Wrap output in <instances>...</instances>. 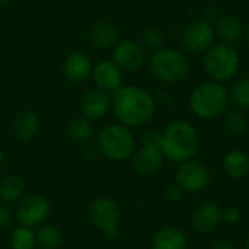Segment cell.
I'll return each mask as SVG.
<instances>
[{
  "label": "cell",
  "mask_w": 249,
  "mask_h": 249,
  "mask_svg": "<svg viewBox=\"0 0 249 249\" xmlns=\"http://www.w3.org/2000/svg\"><path fill=\"white\" fill-rule=\"evenodd\" d=\"M92 77L98 89L112 93L123 86V70L112 60H102L93 66Z\"/></svg>",
  "instance_id": "15"
},
{
  "label": "cell",
  "mask_w": 249,
  "mask_h": 249,
  "mask_svg": "<svg viewBox=\"0 0 249 249\" xmlns=\"http://www.w3.org/2000/svg\"><path fill=\"white\" fill-rule=\"evenodd\" d=\"M212 249H236L233 242L229 238H217L213 244H212Z\"/></svg>",
  "instance_id": "33"
},
{
  "label": "cell",
  "mask_w": 249,
  "mask_h": 249,
  "mask_svg": "<svg viewBox=\"0 0 249 249\" xmlns=\"http://www.w3.org/2000/svg\"><path fill=\"white\" fill-rule=\"evenodd\" d=\"M36 247L41 249H60L64 242V235L55 225L44 223L38 226L36 232Z\"/></svg>",
  "instance_id": "24"
},
{
  "label": "cell",
  "mask_w": 249,
  "mask_h": 249,
  "mask_svg": "<svg viewBox=\"0 0 249 249\" xmlns=\"http://www.w3.org/2000/svg\"><path fill=\"white\" fill-rule=\"evenodd\" d=\"M152 249H187V235L177 228H162L159 229L150 242Z\"/></svg>",
  "instance_id": "19"
},
{
  "label": "cell",
  "mask_w": 249,
  "mask_h": 249,
  "mask_svg": "<svg viewBox=\"0 0 249 249\" xmlns=\"http://www.w3.org/2000/svg\"><path fill=\"white\" fill-rule=\"evenodd\" d=\"M244 35H245V38H247V42H248V44H249V26H248V28H247V31L244 32Z\"/></svg>",
  "instance_id": "35"
},
{
  "label": "cell",
  "mask_w": 249,
  "mask_h": 249,
  "mask_svg": "<svg viewBox=\"0 0 249 249\" xmlns=\"http://www.w3.org/2000/svg\"><path fill=\"white\" fill-rule=\"evenodd\" d=\"M222 222V209L213 201H206L200 204L191 216L193 229L201 235L213 233Z\"/></svg>",
  "instance_id": "13"
},
{
  "label": "cell",
  "mask_w": 249,
  "mask_h": 249,
  "mask_svg": "<svg viewBox=\"0 0 249 249\" xmlns=\"http://www.w3.org/2000/svg\"><path fill=\"white\" fill-rule=\"evenodd\" d=\"M136 137L130 127L123 124H109L104 127L96 137L98 152L112 162L130 159L136 152Z\"/></svg>",
  "instance_id": "4"
},
{
  "label": "cell",
  "mask_w": 249,
  "mask_h": 249,
  "mask_svg": "<svg viewBox=\"0 0 249 249\" xmlns=\"http://www.w3.org/2000/svg\"><path fill=\"white\" fill-rule=\"evenodd\" d=\"M222 219H223V222H226L229 225H236L241 222L242 213L238 207L231 206V207H226L225 210H222Z\"/></svg>",
  "instance_id": "30"
},
{
  "label": "cell",
  "mask_w": 249,
  "mask_h": 249,
  "mask_svg": "<svg viewBox=\"0 0 249 249\" xmlns=\"http://www.w3.org/2000/svg\"><path fill=\"white\" fill-rule=\"evenodd\" d=\"M229 92L219 82H204L190 95L191 111L204 120H213L223 115L229 105Z\"/></svg>",
  "instance_id": "3"
},
{
  "label": "cell",
  "mask_w": 249,
  "mask_h": 249,
  "mask_svg": "<svg viewBox=\"0 0 249 249\" xmlns=\"http://www.w3.org/2000/svg\"><path fill=\"white\" fill-rule=\"evenodd\" d=\"M12 131L19 142H31L39 131V118L31 109H22L12 120Z\"/></svg>",
  "instance_id": "18"
},
{
  "label": "cell",
  "mask_w": 249,
  "mask_h": 249,
  "mask_svg": "<svg viewBox=\"0 0 249 249\" xmlns=\"http://www.w3.org/2000/svg\"><path fill=\"white\" fill-rule=\"evenodd\" d=\"M111 109L120 124L130 128L142 127L153 118L156 102L143 88L121 86L111 93Z\"/></svg>",
  "instance_id": "1"
},
{
  "label": "cell",
  "mask_w": 249,
  "mask_h": 249,
  "mask_svg": "<svg viewBox=\"0 0 249 249\" xmlns=\"http://www.w3.org/2000/svg\"><path fill=\"white\" fill-rule=\"evenodd\" d=\"M93 64L90 57L83 51L70 53L63 63L64 79L73 85H79L92 76Z\"/></svg>",
  "instance_id": "14"
},
{
  "label": "cell",
  "mask_w": 249,
  "mask_h": 249,
  "mask_svg": "<svg viewBox=\"0 0 249 249\" xmlns=\"http://www.w3.org/2000/svg\"><path fill=\"white\" fill-rule=\"evenodd\" d=\"M150 71L165 83H178L190 71L188 57L175 48H159L150 57Z\"/></svg>",
  "instance_id": "6"
},
{
  "label": "cell",
  "mask_w": 249,
  "mask_h": 249,
  "mask_svg": "<svg viewBox=\"0 0 249 249\" xmlns=\"http://www.w3.org/2000/svg\"><path fill=\"white\" fill-rule=\"evenodd\" d=\"M160 143H162V133L158 130H149L142 137V144L146 147L160 149Z\"/></svg>",
  "instance_id": "29"
},
{
  "label": "cell",
  "mask_w": 249,
  "mask_h": 249,
  "mask_svg": "<svg viewBox=\"0 0 249 249\" xmlns=\"http://www.w3.org/2000/svg\"><path fill=\"white\" fill-rule=\"evenodd\" d=\"M142 45L149 50H159L163 45V34L156 28H147L142 34Z\"/></svg>",
  "instance_id": "28"
},
{
  "label": "cell",
  "mask_w": 249,
  "mask_h": 249,
  "mask_svg": "<svg viewBox=\"0 0 249 249\" xmlns=\"http://www.w3.org/2000/svg\"><path fill=\"white\" fill-rule=\"evenodd\" d=\"M200 149V136L196 127L184 120L172 121L162 131L160 152L163 158L175 163L194 159Z\"/></svg>",
  "instance_id": "2"
},
{
  "label": "cell",
  "mask_w": 249,
  "mask_h": 249,
  "mask_svg": "<svg viewBox=\"0 0 249 249\" xmlns=\"http://www.w3.org/2000/svg\"><path fill=\"white\" fill-rule=\"evenodd\" d=\"M26 193V181L18 174H9L0 179V201L4 204L18 203Z\"/></svg>",
  "instance_id": "20"
},
{
  "label": "cell",
  "mask_w": 249,
  "mask_h": 249,
  "mask_svg": "<svg viewBox=\"0 0 249 249\" xmlns=\"http://www.w3.org/2000/svg\"><path fill=\"white\" fill-rule=\"evenodd\" d=\"M88 39L98 50L114 48L120 41V31L115 23L109 20H99L89 28Z\"/></svg>",
  "instance_id": "17"
},
{
  "label": "cell",
  "mask_w": 249,
  "mask_h": 249,
  "mask_svg": "<svg viewBox=\"0 0 249 249\" xmlns=\"http://www.w3.org/2000/svg\"><path fill=\"white\" fill-rule=\"evenodd\" d=\"M131 158H133L131 160L133 169L140 177H150L159 172L165 159L160 149L146 147V146H142V149L136 150Z\"/></svg>",
  "instance_id": "16"
},
{
  "label": "cell",
  "mask_w": 249,
  "mask_h": 249,
  "mask_svg": "<svg viewBox=\"0 0 249 249\" xmlns=\"http://www.w3.org/2000/svg\"><path fill=\"white\" fill-rule=\"evenodd\" d=\"M95 130L92 121L85 117H74L66 123V136L79 144H86L93 139Z\"/></svg>",
  "instance_id": "23"
},
{
  "label": "cell",
  "mask_w": 249,
  "mask_h": 249,
  "mask_svg": "<svg viewBox=\"0 0 249 249\" xmlns=\"http://www.w3.org/2000/svg\"><path fill=\"white\" fill-rule=\"evenodd\" d=\"M216 34L226 44H235L244 36V26L235 15H223L216 22Z\"/></svg>",
  "instance_id": "22"
},
{
  "label": "cell",
  "mask_w": 249,
  "mask_h": 249,
  "mask_svg": "<svg viewBox=\"0 0 249 249\" xmlns=\"http://www.w3.org/2000/svg\"><path fill=\"white\" fill-rule=\"evenodd\" d=\"M112 61L125 71H137L146 61L144 47L133 39H123L112 48Z\"/></svg>",
  "instance_id": "11"
},
{
  "label": "cell",
  "mask_w": 249,
  "mask_h": 249,
  "mask_svg": "<svg viewBox=\"0 0 249 249\" xmlns=\"http://www.w3.org/2000/svg\"><path fill=\"white\" fill-rule=\"evenodd\" d=\"M13 219H15V212H12L9 206L1 204L0 206V231H6L7 228H10Z\"/></svg>",
  "instance_id": "31"
},
{
  "label": "cell",
  "mask_w": 249,
  "mask_h": 249,
  "mask_svg": "<svg viewBox=\"0 0 249 249\" xmlns=\"http://www.w3.org/2000/svg\"><path fill=\"white\" fill-rule=\"evenodd\" d=\"M229 101L238 109L249 108V77H242L236 80L229 90Z\"/></svg>",
  "instance_id": "27"
},
{
  "label": "cell",
  "mask_w": 249,
  "mask_h": 249,
  "mask_svg": "<svg viewBox=\"0 0 249 249\" xmlns=\"http://www.w3.org/2000/svg\"><path fill=\"white\" fill-rule=\"evenodd\" d=\"M212 181V174L209 168L198 160H187L179 163L175 174V184L190 194H198L204 191Z\"/></svg>",
  "instance_id": "9"
},
{
  "label": "cell",
  "mask_w": 249,
  "mask_h": 249,
  "mask_svg": "<svg viewBox=\"0 0 249 249\" xmlns=\"http://www.w3.org/2000/svg\"><path fill=\"white\" fill-rule=\"evenodd\" d=\"M3 162H4V153H3V150H1V147H0V168H1V165H3Z\"/></svg>",
  "instance_id": "34"
},
{
  "label": "cell",
  "mask_w": 249,
  "mask_h": 249,
  "mask_svg": "<svg viewBox=\"0 0 249 249\" xmlns=\"http://www.w3.org/2000/svg\"><path fill=\"white\" fill-rule=\"evenodd\" d=\"M223 125L232 134H244L248 130V118L242 109H232L223 114Z\"/></svg>",
  "instance_id": "26"
},
{
  "label": "cell",
  "mask_w": 249,
  "mask_h": 249,
  "mask_svg": "<svg viewBox=\"0 0 249 249\" xmlns=\"http://www.w3.org/2000/svg\"><path fill=\"white\" fill-rule=\"evenodd\" d=\"M89 220L107 239L112 241L120 235L121 210L112 198L99 197L93 200L88 212Z\"/></svg>",
  "instance_id": "7"
},
{
  "label": "cell",
  "mask_w": 249,
  "mask_h": 249,
  "mask_svg": "<svg viewBox=\"0 0 249 249\" xmlns=\"http://www.w3.org/2000/svg\"><path fill=\"white\" fill-rule=\"evenodd\" d=\"M182 194H184V191L175 184V185H171V187H168L166 188V191H165V196H166V198L169 200V201H179L181 198H182Z\"/></svg>",
  "instance_id": "32"
},
{
  "label": "cell",
  "mask_w": 249,
  "mask_h": 249,
  "mask_svg": "<svg viewBox=\"0 0 249 249\" xmlns=\"http://www.w3.org/2000/svg\"><path fill=\"white\" fill-rule=\"evenodd\" d=\"M10 1H13V0H0V6H3V4H9Z\"/></svg>",
  "instance_id": "36"
},
{
  "label": "cell",
  "mask_w": 249,
  "mask_h": 249,
  "mask_svg": "<svg viewBox=\"0 0 249 249\" xmlns=\"http://www.w3.org/2000/svg\"><path fill=\"white\" fill-rule=\"evenodd\" d=\"M79 109L82 112V117L90 121H98L109 112L111 95L98 88L89 89L82 95L79 102Z\"/></svg>",
  "instance_id": "12"
},
{
  "label": "cell",
  "mask_w": 249,
  "mask_h": 249,
  "mask_svg": "<svg viewBox=\"0 0 249 249\" xmlns=\"http://www.w3.org/2000/svg\"><path fill=\"white\" fill-rule=\"evenodd\" d=\"M222 166L228 177L233 179L244 178L249 174V155L239 149L231 150L225 155Z\"/></svg>",
  "instance_id": "21"
},
{
  "label": "cell",
  "mask_w": 249,
  "mask_h": 249,
  "mask_svg": "<svg viewBox=\"0 0 249 249\" xmlns=\"http://www.w3.org/2000/svg\"><path fill=\"white\" fill-rule=\"evenodd\" d=\"M10 248L12 249H35L36 248V235L32 228L18 226L10 233Z\"/></svg>",
  "instance_id": "25"
},
{
  "label": "cell",
  "mask_w": 249,
  "mask_h": 249,
  "mask_svg": "<svg viewBox=\"0 0 249 249\" xmlns=\"http://www.w3.org/2000/svg\"><path fill=\"white\" fill-rule=\"evenodd\" d=\"M247 249H249V235L248 238H247Z\"/></svg>",
  "instance_id": "37"
},
{
  "label": "cell",
  "mask_w": 249,
  "mask_h": 249,
  "mask_svg": "<svg viewBox=\"0 0 249 249\" xmlns=\"http://www.w3.org/2000/svg\"><path fill=\"white\" fill-rule=\"evenodd\" d=\"M204 70L207 76L219 83L231 80L239 70V53L231 44H213L204 55Z\"/></svg>",
  "instance_id": "5"
},
{
  "label": "cell",
  "mask_w": 249,
  "mask_h": 249,
  "mask_svg": "<svg viewBox=\"0 0 249 249\" xmlns=\"http://www.w3.org/2000/svg\"><path fill=\"white\" fill-rule=\"evenodd\" d=\"M216 38L214 26L206 20H194L182 32V45L190 53H204L207 51Z\"/></svg>",
  "instance_id": "10"
},
{
  "label": "cell",
  "mask_w": 249,
  "mask_h": 249,
  "mask_svg": "<svg viewBox=\"0 0 249 249\" xmlns=\"http://www.w3.org/2000/svg\"><path fill=\"white\" fill-rule=\"evenodd\" d=\"M51 213V204L48 198L39 193L25 194L16 206L15 217L22 226L38 228L44 225Z\"/></svg>",
  "instance_id": "8"
}]
</instances>
